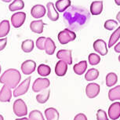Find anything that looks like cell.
<instances>
[{
    "label": "cell",
    "mask_w": 120,
    "mask_h": 120,
    "mask_svg": "<svg viewBox=\"0 0 120 120\" xmlns=\"http://www.w3.org/2000/svg\"><path fill=\"white\" fill-rule=\"evenodd\" d=\"M63 18L70 30L78 31L89 22L90 13L85 7L73 6L64 12Z\"/></svg>",
    "instance_id": "cell-1"
},
{
    "label": "cell",
    "mask_w": 120,
    "mask_h": 120,
    "mask_svg": "<svg viewBox=\"0 0 120 120\" xmlns=\"http://www.w3.org/2000/svg\"><path fill=\"white\" fill-rule=\"evenodd\" d=\"M21 79V75L17 69L10 68L3 72L0 77V82L8 86L11 89L16 88L20 83Z\"/></svg>",
    "instance_id": "cell-2"
},
{
    "label": "cell",
    "mask_w": 120,
    "mask_h": 120,
    "mask_svg": "<svg viewBox=\"0 0 120 120\" xmlns=\"http://www.w3.org/2000/svg\"><path fill=\"white\" fill-rule=\"evenodd\" d=\"M58 41L61 45L68 44L76 38V34L69 28H65L58 34Z\"/></svg>",
    "instance_id": "cell-3"
},
{
    "label": "cell",
    "mask_w": 120,
    "mask_h": 120,
    "mask_svg": "<svg viewBox=\"0 0 120 120\" xmlns=\"http://www.w3.org/2000/svg\"><path fill=\"white\" fill-rule=\"evenodd\" d=\"M13 113L18 117H23L28 114V108L26 103L22 99H17L13 102Z\"/></svg>",
    "instance_id": "cell-4"
},
{
    "label": "cell",
    "mask_w": 120,
    "mask_h": 120,
    "mask_svg": "<svg viewBox=\"0 0 120 120\" xmlns=\"http://www.w3.org/2000/svg\"><path fill=\"white\" fill-rule=\"evenodd\" d=\"M50 86V82L46 78H38L35 80L32 85V90L35 93L42 92V90L48 89Z\"/></svg>",
    "instance_id": "cell-5"
},
{
    "label": "cell",
    "mask_w": 120,
    "mask_h": 120,
    "mask_svg": "<svg viewBox=\"0 0 120 120\" xmlns=\"http://www.w3.org/2000/svg\"><path fill=\"white\" fill-rule=\"evenodd\" d=\"M30 82H31V77H28L26 79H24L23 82L18 86L16 87L15 90H13V97H17L25 94L29 89Z\"/></svg>",
    "instance_id": "cell-6"
},
{
    "label": "cell",
    "mask_w": 120,
    "mask_h": 120,
    "mask_svg": "<svg viewBox=\"0 0 120 120\" xmlns=\"http://www.w3.org/2000/svg\"><path fill=\"white\" fill-rule=\"evenodd\" d=\"M26 19V13L24 12H17L14 13L11 16V23L13 28H18L24 24Z\"/></svg>",
    "instance_id": "cell-7"
},
{
    "label": "cell",
    "mask_w": 120,
    "mask_h": 120,
    "mask_svg": "<svg viewBox=\"0 0 120 120\" xmlns=\"http://www.w3.org/2000/svg\"><path fill=\"white\" fill-rule=\"evenodd\" d=\"M100 90H101V87H100L99 84L95 82H91L86 86V96L89 98L93 99L98 96V94H100Z\"/></svg>",
    "instance_id": "cell-8"
},
{
    "label": "cell",
    "mask_w": 120,
    "mask_h": 120,
    "mask_svg": "<svg viewBox=\"0 0 120 120\" xmlns=\"http://www.w3.org/2000/svg\"><path fill=\"white\" fill-rule=\"evenodd\" d=\"M108 117L112 120H116L120 118V102H114L110 105L108 112Z\"/></svg>",
    "instance_id": "cell-9"
},
{
    "label": "cell",
    "mask_w": 120,
    "mask_h": 120,
    "mask_svg": "<svg viewBox=\"0 0 120 120\" xmlns=\"http://www.w3.org/2000/svg\"><path fill=\"white\" fill-rule=\"evenodd\" d=\"M36 68V63L32 60H27L25 61L22 63L21 69L22 72L26 75H29L32 74Z\"/></svg>",
    "instance_id": "cell-10"
},
{
    "label": "cell",
    "mask_w": 120,
    "mask_h": 120,
    "mask_svg": "<svg viewBox=\"0 0 120 120\" xmlns=\"http://www.w3.org/2000/svg\"><path fill=\"white\" fill-rule=\"evenodd\" d=\"M94 49L97 53H98L101 56L107 55L108 52L107 44L103 39H97L94 42Z\"/></svg>",
    "instance_id": "cell-11"
},
{
    "label": "cell",
    "mask_w": 120,
    "mask_h": 120,
    "mask_svg": "<svg viewBox=\"0 0 120 120\" xmlns=\"http://www.w3.org/2000/svg\"><path fill=\"white\" fill-rule=\"evenodd\" d=\"M46 13V9L45 8V6L40 5V4L35 5L32 6L31 10V15L35 19H40V18L43 17Z\"/></svg>",
    "instance_id": "cell-12"
},
{
    "label": "cell",
    "mask_w": 120,
    "mask_h": 120,
    "mask_svg": "<svg viewBox=\"0 0 120 120\" xmlns=\"http://www.w3.org/2000/svg\"><path fill=\"white\" fill-rule=\"evenodd\" d=\"M56 57L60 60H64L68 64H72L71 50L68 49H60L56 53Z\"/></svg>",
    "instance_id": "cell-13"
},
{
    "label": "cell",
    "mask_w": 120,
    "mask_h": 120,
    "mask_svg": "<svg viewBox=\"0 0 120 120\" xmlns=\"http://www.w3.org/2000/svg\"><path fill=\"white\" fill-rule=\"evenodd\" d=\"M12 96L13 94L11 91V88L8 86L4 85L0 91V102H10Z\"/></svg>",
    "instance_id": "cell-14"
},
{
    "label": "cell",
    "mask_w": 120,
    "mask_h": 120,
    "mask_svg": "<svg viewBox=\"0 0 120 120\" xmlns=\"http://www.w3.org/2000/svg\"><path fill=\"white\" fill-rule=\"evenodd\" d=\"M46 9H47V16L48 18L52 21H56L59 19V13L56 10L55 6L52 2H49L46 4Z\"/></svg>",
    "instance_id": "cell-15"
},
{
    "label": "cell",
    "mask_w": 120,
    "mask_h": 120,
    "mask_svg": "<svg viewBox=\"0 0 120 120\" xmlns=\"http://www.w3.org/2000/svg\"><path fill=\"white\" fill-rule=\"evenodd\" d=\"M68 71V64L64 60H59L55 66V73L57 76H64Z\"/></svg>",
    "instance_id": "cell-16"
},
{
    "label": "cell",
    "mask_w": 120,
    "mask_h": 120,
    "mask_svg": "<svg viewBox=\"0 0 120 120\" xmlns=\"http://www.w3.org/2000/svg\"><path fill=\"white\" fill-rule=\"evenodd\" d=\"M45 24L42 20H38V21H33L30 24V29L33 32L36 34H41L43 31Z\"/></svg>",
    "instance_id": "cell-17"
},
{
    "label": "cell",
    "mask_w": 120,
    "mask_h": 120,
    "mask_svg": "<svg viewBox=\"0 0 120 120\" xmlns=\"http://www.w3.org/2000/svg\"><path fill=\"white\" fill-rule=\"evenodd\" d=\"M103 11V1H94L90 5V13L92 15H99Z\"/></svg>",
    "instance_id": "cell-18"
},
{
    "label": "cell",
    "mask_w": 120,
    "mask_h": 120,
    "mask_svg": "<svg viewBox=\"0 0 120 120\" xmlns=\"http://www.w3.org/2000/svg\"><path fill=\"white\" fill-rule=\"evenodd\" d=\"M71 0H57L55 3V7L58 12L64 13L71 6Z\"/></svg>",
    "instance_id": "cell-19"
},
{
    "label": "cell",
    "mask_w": 120,
    "mask_h": 120,
    "mask_svg": "<svg viewBox=\"0 0 120 120\" xmlns=\"http://www.w3.org/2000/svg\"><path fill=\"white\" fill-rule=\"evenodd\" d=\"M45 116L47 120H59L58 111L54 108H49L45 110Z\"/></svg>",
    "instance_id": "cell-20"
},
{
    "label": "cell",
    "mask_w": 120,
    "mask_h": 120,
    "mask_svg": "<svg viewBox=\"0 0 120 120\" xmlns=\"http://www.w3.org/2000/svg\"><path fill=\"white\" fill-rule=\"evenodd\" d=\"M44 50L46 51V54H48V55H53L55 52L56 45L51 38H46V42H45Z\"/></svg>",
    "instance_id": "cell-21"
},
{
    "label": "cell",
    "mask_w": 120,
    "mask_h": 120,
    "mask_svg": "<svg viewBox=\"0 0 120 120\" xmlns=\"http://www.w3.org/2000/svg\"><path fill=\"white\" fill-rule=\"evenodd\" d=\"M87 69V62L86 60L79 62L78 64H75L73 67L74 72L78 75H82V74L85 73V71Z\"/></svg>",
    "instance_id": "cell-22"
},
{
    "label": "cell",
    "mask_w": 120,
    "mask_h": 120,
    "mask_svg": "<svg viewBox=\"0 0 120 120\" xmlns=\"http://www.w3.org/2000/svg\"><path fill=\"white\" fill-rule=\"evenodd\" d=\"M10 30V21L8 20H3L0 23V38H4L8 35Z\"/></svg>",
    "instance_id": "cell-23"
},
{
    "label": "cell",
    "mask_w": 120,
    "mask_h": 120,
    "mask_svg": "<svg viewBox=\"0 0 120 120\" xmlns=\"http://www.w3.org/2000/svg\"><path fill=\"white\" fill-rule=\"evenodd\" d=\"M49 94H50V90L46 89L44 90L40 93V94H37L36 96V101L39 104H45L47 102V101L49 98Z\"/></svg>",
    "instance_id": "cell-24"
},
{
    "label": "cell",
    "mask_w": 120,
    "mask_h": 120,
    "mask_svg": "<svg viewBox=\"0 0 120 120\" xmlns=\"http://www.w3.org/2000/svg\"><path fill=\"white\" fill-rule=\"evenodd\" d=\"M108 98L111 101H120V85L112 88L108 92Z\"/></svg>",
    "instance_id": "cell-25"
},
{
    "label": "cell",
    "mask_w": 120,
    "mask_h": 120,
    "mask_svg": "<svg viewBox=\"0 0 120 120\" xmlns=\"http://www.w3.org/2000/svg\"><path fill=\"white\" fill-rule=\"evenodd\" d=\"M106 85L108 87H112L118 82V76L114 72H110L106 75Z\"/></svg>",
    "instance_id": "cell-26"
},
{
    "label": "cell",
    "mask_w": 120,
    "mask_h": 120,
    "mask_svg": "<svg viewBox=\"0 0 120 120\" xmlns=\"http://www.w3.org/2000/svg\"><path fill=\"white\" fill-rule=\"evenodd\" d=\"M99 76V71L95 68H90L87 71L85 75V79L89 82L94 81L98 78Z\"/></svg>",
    "instance_id": "cell-27"
},
{
    "label": "cell",
    "mask_w": 120,
    "mask_h": 120,
    "mask_svg": "<svg viewBox=\"0 0 120 120\" xmlns=\"http://www.w3.org/2000/svg\"><path fill=\"white\" fill-rule=\"evenodd\" d=\"M120 38V26L118 27V28L115 30L114 32L112 34L111 37L109 38V42H108V48H111L114 46V44H115L116 42L119 41Z\"/></svg>",
    "instance_id": "cell-28"
},
{
    "label": "cell",
    "mask_w": 120,
    "mask_h": 120,
    "mask_svg": "<svg viewBox=\"0 0 120 120\" xmlns=\"http://www.w3.org/2000/svg\"><path fill=\"white\" fill-rule=\"evenodd\" d=\"M24 7V3L23 0H13V2L9 6V10L12 12L21 10Z\"/></svg>",
    "instance_id": "cell-29"
},
{
    "label": "cell",
    "mask_w": 120,
    "mask_h": 120,
    "mask_svg": "<svg viewBox=\"0 0 120 120\" xmlns=\"http://www.w3.org/2000/svg\"><path fill=\"white\" fill-rule=\"evenodd\" d=\"M37 71H38V75L42 76V77L48 76L51 73L50 67L48 66V65H46V64H42L38 65Z\"/></svg>",
    "instance_id": "cell-30"
},
{
    "label": "cell",
    "mask_w": 120,
    "mask_h": 120,
    "mask_svg": "<svg viewBox=\"0 0 120 120\" xmlns=\"http://www.w3.org/2000/svg\"><path fill=\"white\" fill-rule=\"evenodd\" d=\"M21 49L24 53H31L34 49V42L31 39H26L22 42Z\"/></svg>",
    "instance_id": "cell-31"
},
{
    "label": "cell",
    "mask_w": 120,
    "mask_h": 120,
    "mask_svg": "<svg viewBox=\"0 0 120 120\" xmlns=\"http://www.w3.org/2000/svg\"><path fill=\"white\" fill-rule=\"evenodd\" d=\"M29 120H45L42 113L38 110H33L29 113Z\"/></svg>",
    "instance_id": "cell-32"
},
{
    "label": "cell",
    "mask_w": 120,
    "mask_h": 120,
    "mask_svg": "<svg viewBox=\"0 0 120 120\" xmlns=\"http://www.w3.org/2000/svg\"><path fill=\"white\" fill-rule=\"evenodd\" d=\"M88 60H89L90 64L91 65H97L101 62V56L97 55L96 53H90L88 56Z\"/></svg>",
    "instance_id": "cell-33"
},
{
    "label": "cell",
    "mask_w": 120,
    "mask_h": 120,
    "mask_svg": "<svg viewBox=\"0 0 120 120\" xmlns=\"http://www.w3.org/2000/svg\"><path fill=\"white\" fill-rule=\"evenodd\" d=\"M105 28L107 29L108 31H113L115 28L118 27V22L115 20L110 19L105 21Z\"/></svg>",
    "instance_id": "cell-34"
},
{
    "label": "cell",
    "mask_w": 120,
    "mask_h": 120,
    "mask_svg": "<svg viewBox=\"0 0 120 120\" xmlns=\"http://www.w3.org/2000/svg\"><path fill=\"white\" fill-rule=\"evenodd\" d=\"M97 120H109L108 118V115L105 111L99 109L97 112Z\"/></svg>",
    "instance_id": "cell-35"
},
{
    "label": "cell",
    "mask_w": 120,
    "mask_h": 120,
    "mask_svg": "<svg viewBox=\"0 0 120 120\" xmlns=\"http://www.w3.org/2000/svg\"><path fill=\"white\" fill-rule=\"evenodd\" d=\"M46 37H40L36 40V46L38 49L44 50L45 48V42H46Z\"/></svg>",
    "instance_id": "cell-36"
},
{
    "label": "cell",
    "mask_w": 120,
    "mask_h": 120,
    "mask_svg": "<svg viewBox=\"0 0 120 120\" xmlns=\"http://www.w3.org/2000/svg\"><path fill=\"white\" fill-rule=\"evenodd\" d=\"M7 44V38H0V51L3 50Z\"/></svg>",
    "instance_id": "cell-37"
},
{
    "label": "cell",
    "mask_w": 120,
    "mask_h": 120,
    "mask_svg": "<svg viewBox=\"0 0 120 120\" xmlns=\"http://www.w3.org/2000/svg\"><path fill=\"white\" fill-rule=\"evenodd\" d=\"M74 120H88L86 115L83 113H79L74 118Z\"/></svg>",
    "instance_id": "cell-38"
},
{
    "label": "cell",
    "mask_w": 120,
    "mask_h": 120,
    "mask_svg": "<svg viewBox=\"0 0 120 120\" xmlns=\"http://www.w3.org/2000/svg\"><path fill=\"white\" fill-rule=\"evenodd\" d=\"M114 49L116 53H120V42H119V43H117L116 45H115V47H114Z\"/></svg>",
    "instance_id": "cell-39"
},
{
    "label": "cell",
    "mask_w": 120,
    "mask_h": 120,
    "mask_svg": "<svg viewBox=\"0 0 120 120\" xmlns=\"http://www.w3.org/2000/svg\"><path fill=\"white\" fill-rule=\"evenodd\" d=\"M116 19H117V21L119 23H120V11L119 13H118V14L116 15Z\"/></svg>",
    "instance_id": "cell-40"
},
{
    "label": "cell",
    "mask_w": 120,
    "mask_h": 120,
    "mask_svg": "<svg viewBox=\"0 0 120 120\" xmlns=\"http://www.w3.org/2000/svg\"><path fill=\"white\" fill-rule=\"evenodd\" d=\"M15 120H29V119H28V118H26V117H24V118H21V119H17Z\"/></svg>",
    "instance_id": "cell-41"
},
{
    "label": "cell",
    "mask_w": 120,
    "mask_h": 120,
    "mask_svg": "<svg viewBox=\"0 0 120 120\" xmlns=\"http://www.w3.org/2000/svg\"><path fill=\"white\" fill-rule=\"evenodd\" d=\"M115 3L117 6H120V0H115Z\"/></svg>",
    "instance_id": "cell-42"
},
{
    "label": "cell",
    "mask_w": 120,
    "mask_h": 120,
    "mask_svg": "<svg viewBox=\"0 0 120 120\" xmlns=\"http://www.w3.org/2000/svg\"><path fill=\"white\" fill-rule=\"evenodd\" d=\"M3 2H4V3H10V2H11L12 0H2Z\"/></svg>",
    "instance_id": "cell-43"
},
{
    "label": "cell",
    "mask_w": 120,
    "mask_h": 120,
    "mask_svg": "<svg viewBox=\"0 0 120 120\" xmlns=\"http://www.w3.org/2000/svg\"><path fill=\"white\" fill-rule=\"evenodd\" d=\"M0 120H4V118L2 115H0Z\"/></svg>",
    "instance_id": "cell-44"
},
{
    "label": "cell",
    "mask_w": 120,
    "mask_h": 120,
    "mask_svg": "<svg viewBox=\"0 0 120 120\" xmlns=\"http://www.w3.org/2000/svg\"><path fill=\"white\" fill-rule=\"evenodd\" d=\"M1 70H2V68H1V64H0V75H1Z\"/></svg>",
    "instance_id": "cell-45"
},
{
    "label": "cell",
    "mask_w": 120,
    "mask_h": 120,
    "mask_svg": "<svg viewBox=\"0 0 120 120\" xmlns=\"http://www.w3.org/2000/svg\"><path fill=\"white\" fill-rule=\"evenodd\" d=\"M119 61L120 62V55L119 56Z\"/></svg>",
    "instance_id": "cell-46"
}]
</instances>
